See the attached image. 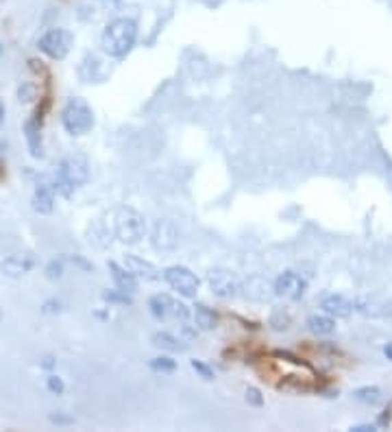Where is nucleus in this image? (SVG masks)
<instances>
[{
  "label": "nucleus",
  "instance_id": "obj_26",
  "mask_svg": "<svg viewBox=\"0 0 392 432\" xmlns=\"http://www.w3.org/2000/svg\"><path fill=\"white\" fill-rule=\"evenodd\" d=\"M246 402H251L253 406H261L264 404V400H261V395H259V391L257 389H246Z\"/></svg>",
  "mask_w": 392,
  "mask_h": 432
},
{
  "label": "nucleus",
  "instance_id": "obj_4",
  "mask_svg": "<svg viewBox=\"0 0 392 432\" xmlns=\"http://www.w3.org/2000/svg\"><path fill=\"white\" fill-rule=\"evenodd\" d=\"M62 125L70 136H86L94 127V112L83 99H70L62 110Z\"/></svg>",
  "mask_w": 392,
  "mask_h": 432
},
{
  "label": "nucleus",
  "instance_id": "obj_24",
  "mask_svg": "<svg viewBox=\"0 0 392 432\" xmlns=\"http://www.w3.org/2000/svg\"><path fill=\"white\" fill-rule=\"evenodd\" d=\"M192 369H194V371H198L200 378H205V380H211V378H213V371H211L207 365L200 363V360H192Z\"/></svg>",
  "mask_w": 392,
  "mask_h": 432
},
{
  "label": "nucleus",
  "instance_id": "obj_3",
  "mask_svg": "<svg viewBox=\"0 0 392 432\" xmlns=\"http://www.w3.org/2000/svg\"><path fill=\"white\" fill-rule=\"evenodd\" d=\"M114 234L125 245H138L146 234L144 216L133 208H120L114 216Z\"/></svg>",
  "mask_w": 392,
  "mask_h": 432
},
{
  "label": "nucleus",
  "instance_id": "obj_25",
  "mask_svg": "<svg viewBox=\"0 0 392 432\" xmlns=\"http://www.w3.org/2000/svg\"><path fill=\"white\" fill-rule=\"evenodd\" d=\"M35 99V88L31 86V83H27V86L20 88V101L22 103H31Z\"/></svg>",
  "mask_w": 392,
  "mask_h": 432
},
{
  "label": "nucleus",
  "instance_id": "obj_28",
  "mask_svg": "<svg viewBox=\"0 0 392 432\" xmlns=\"http://www.w3.org/2000/svg\"><path fill=\"white\" fill-rule=\"evenodd\" d=\"M5 116H7V107H5V101L0 99V129L5 127Z\"/></svg>",
  "mask_w": 392,
  "mask_h": 432
},
{
  "label": "nucleus",
  "instance_id": "obj_33",
  "mask_svg": "<svg viewBox=\"0 0 392 432\" xmlns=\"http://www.w3.org/2000/svg\"><path fill=\"white\" fill-rule=\"evenodd\" d=\"M0 55H3V46H0Z\"/></svg>",
  "mask_w": 392,
  "mask_h": 432
},
{
  "label": "nucleus",
  "instance_id": "obj_29",
  "mask_svg": "<svg viewBox=\"0 0 392 432\" xmlns=\"http://www.w3.org/2000/svg\"><path fill=\"white\" fill-rule=\"evenodd\" d=\"M351 430H355V432H373L375 426H366V424H364V426H353Z\"/></svg>",
  "mask_w": 392,
  "mask_h": 432
},
{
  "label": "nucleus",
  "instance_id": "obj_21",
  "mask_svg": "<svg viewBox=\"0 0 392 432\" xmlns=\"http://www.w3.org/2000/svg\"><path fill=\"white\" fill-rule=\"evenodd\" d=\"M151 369H155V371H161V374H170V371H174V360L168 358V356H159V358H153L151 360Z\"/></svg>",
  "mask_w": 392,
  "mask_h": 432
},
{
  "label": "nucleus",
  "instance_id": "obj_15",
  "mask_svg": "<svg viewBox=\"0 0 392 432\" xmlns=\"http://www.w3.org/2000/svg\"><path fill=\"white\" fill-rule=\"evenodd\" d=\"M109 271H112V278L116 282V288L120 293L133 295L138 291V278L127 267H120V264L109 262Z\"/></svg>",
  "mask_w": 392,
  "mask_h": 432
},
{
  "label": "nucleus",
  "instance_id": "obj_31",
  "mask_svg": "<svg viewBox=\"0 0 392 432\" xmlns=\"http://www.w3.org/2000/svg\"><path fill=\"white\" fill-rule=\"evenodd\" d=\"M384 354H386L388 358H392V345H388V347H386V350H384Z\"/></svg>",
  "mask_w": 392,
  "mask_h": 432
},
{
  "label": "nucleus",
  "instance_id": "obj_16",
  "mask_svg": "<svg viewBox=\"0 0 392 432\" xmlns=\"http://www.w3.org/2000/svg\"><path fill=\"white\" fill-rule=\"evenodd\" d=\"M125 267L135 275V278H144V280H157L159 278V271L153 267L151 262L146 260H140L135 256H127V264Z\"/></svg>",
  "mask_w": 392,
  "mask_h": 432
},
{
  "label": "nucleus",
  "instance_id": "obj_23",
  "mask_svg": "<svg viewBox=\"0 0 392 432\" xmlns=\"http://www.w3.org/2000/svg\"><path fill=\"white\" fill-rule=\"evenodd\" d=\"M46 387H49V391L55 393V395H64V391H66V384L59 376H49V378H46Z\"/></svg>",
  "mask_w": 392,
  "mask_h": 432
},
{
  "label": "nucleus",
  "instance_id": "obj_18",
  "mask_svg": "<svg viewBox=\"0 0 392 432\" xmlns=\"http://www.w3.org/2000/svg\"><path fill=\"white\" fill-rule=\"evenodd\" d=\"M353 398L362 402V404H368V406H377L384 402V391L379 387H360L353 391Z\"/></svg>",
  "mask_w": 392,
  "mask_h": 432
},
{
  "label": "nucleus",
  "instance_id": "obj_2",
  "mask_svg": "<svg viewBox=\"0 0 392 432\" xmlns=\"http://www.w3.org/2000/svg\"><path fill=\"white\" fill-rule=\"evenodd\" d=\"M88 177H90V171H88L86 158H81V155H70V158L59 162L53 184H55V190L62 192L64 197H73V192L86 184Z\"/></svg>",
  "mask_w": 392,
  "mask_h": 432
},
{
  "label": "nucleus",
  "instance_id": "obj_8",
  "mask_svg": "<svg viewBox=\"0 0 392 432\" xmlns=\"http://www.w3.org/2000/svg\"><path fill=\"white\" fill-rule=\"evenodd\" d=\"M179 238H181V234H179V230H177V225L166 221V219H159L151 230L153 247H155L157 251H164V254H168V251H174L177 247H179Z\"/></svg>",
  "mask_w": 392,
  "mask_h": 432
},
{
  "label": "nucleus",
  "instance_id": "obj_19",
  "mask_svg": "<svg viewBox=\"0 0 392 432\" xmlns=\"http://www.w3.org/2000/svg\"><path fill=\"white\" fill-rule=\"evenodd\" d=\"M307 328H310L314 334L323 336V334H331L336 330V321L329 315H312L310 319H307Z\"/></svg>",
  "mask_w": 392,
  "mask_h": 432
},
{
  "label": "nucleus",
  "instance_id": "obj_30",
  "mask_svg": "<svg viewBox=\"0 0 392 432\" xmlns=\"http://www.w3.org/2000/svg\"><path fill=\"white\" fill-rule=\"evenodd\" d=\"M382 315H386V317H392V299L388 304H384V310H382Z\"/></svg>",
  "mask_w": 392,
  "mask_h": 432
},
{
  "label": "nucleus",
  "instance_id": "obj_10",
  "mask_svg": "<svg viewBox=\"0 0 392 432\" xmlns=\"http://www.w3.org/2000/svg\"><path fill=\"white\" fill-rule=\"evenodd\" d=\"M305 291H307V282L299 273H292V271L281 273L275 282V293L286 299H301Z\"/></svg>",
  "mask_w": 392,
  "mask_h": 432
},
{
  "label": "nucleus",
  "instance_id": "obj_9",
  "mask_svg": "<svg viewBox=\"0 0 392 432\" xmlns=\"http://www.w3.org/2000/svg\"><path fill=\"white\" fill-rule=\"evenodd\" d=\"M207 282L211 286V291L224 299L235 297L237 291H240V282H237L235 275L227 269H211L207 275Z\"/></svg>",
  "mask_w": 392,
  "mask_h": 432
},
{
  "label": "nucleus",
  "instance_id": "obj_17",
  "mask_svg": "<svg viewBox=\"0 0 392 432\" xmlns=\"http://www.w3.org/2000/svg\"><path fill=\"white\" fill-rule=\"evenodd\" d=\"M194 323L200 330H213L218 326V317L213 315V310H209L203 304H196L194 306Z\"/></svg>",
  "mask_w": 392,
  "mask_h": 432
},
{
  "label": "nucleus",
  "instance_id": "obj_12",
  "mask_svg": "<svg viewBox=\"0 0 392 432\" xmlns=\"http://www.w3.org/2000/svg\"><path fill=\"white\" fill-rule=\"evenodd\" d=\"M320 308L325 310V315L336 317V319H347V317H351V312L355 310L353 302L344 297V295H327V297H323Z\"/></svg>",
  "mask_w": 392,
  "mask_h": 432
},
{
  "label": "nucleus",
  "instance_id": "obj_11",
  "mask_svg": "<svg viewBox=\"0 0 392 432\" xmlns=\"http://www.w3.org/2000/svg\"><path fill=\"white\" fill-rule=\"evenodd\" d=\"M35 267V258L29 254H14L0 264V271H3L7 278H22V275L31 273Z\"/></svg>",
  "mask_w": 392,
  "mask_h": 432
},
{
  "label": "nucleus",
  "instance_id": "obj_14",
  "mask_svg": "<svg viewBox=\"0 0 392 432\" xmlns=\"http://www.w3.org/2000/svg\"><path fill=\"white\" fill-rule=\"evenodd\" d=\"M33 210L40 214H51L55 210V184L40 182L33 192Z\"/></svg>",
  "mask_w": 392,
  "mask_h": 432
},
{
  "label": "nucleus",
  "instance_id": "obj_1",
  "mask_svg": "<svg viewBox=\"0 0 392 432\" xmlns=\"http://www.w3.org/2000/svg\"><path fill=\"white\" fill-rule=\"evenodd\" d=\"M135 40H138V24L131 18H116L105 27L101 35V46L109 57L120 59L131 53V48L135 46Z\"/></svg>",
  "mask_w": 392,
  "mask_h": 432
},
{
  "label": "nucleus",
  "instance_id": "obj_13",
  "mask_svg": "<svg viewBox=\"0 0 392 432\" xmlns=\"http://www.w3.org/2000/svg\"><path fill=\"white\" fill-rule=\"evenodd\" d=\"M25 138L31 158L42 160L44 158V142H42V123L40 118H29L25 123Z\"/></svg>",
  "mask_w": 392,
  "mask_h": 432
},
{
  "label": "nucleus",
  "instance_id": "obj_6",
  "mask_svg": "<svg viewBox=\"0 0 392 432\" xmlns=\"http://www.w3.org/2000/svg\"><path fill=\"white\" fill-rule=\"evenodd\" d=\"M148 308H151V315L159 319V321H168V319H174L179 321L181 326L183 323H187L190 319V310L185 304L177 302V299H172L170 295H153L151 302H148Z\"/></svg>",
  "mask_w": 392,
  "mask_h": 432
},
{
  "label": "nucleus",
  "instance_id": "obj_20",
  "mask_svg": "<svg viewBox=\"0 0 392 432\" xmlns=\"http://www.w3.org/2000/svg\"><path fill=\"white\" fill-rule=\"evenodd\" d=\"M153 343H155L159 350H166V352H181L185 345L179 343V339L168 332H157V334H153Z\"/></svg>",
  "mask_w": 392,
  "mask_h": 432
},
{
  "label": "nucleus",
  "instance_id": "obj_5",
  "mask_svg": "<svg viewBox=\"0 0 392 432\" xmlns=\"http://www.w3.org/2000/svg\"><path fill=\"white\" fill-rule=\"evenodd\" d=\"M73 42H75V38H73V33H70V31H66V29H49L40 38L38 48L44 55H49L51 59L62 62V59L68 57L70 48H73Z\"/></svg>",
  "mask_w": 392,
  "mask_h": 432
},
{
  "label": "nucleus",
  "instance_id": "obj_34",
  "mask_svg": "<svg viewBox=\"0 0 392 432\" xmlns=\"http://www.w3.org/2000/svg\"><path fill=\"white\" fill-rule=\"evenodd\" d=\"M0 3H5V0H0Z\"/></svg>",
  "mask_w": 392,
  "mask_h": 432
},
{
  "label": "nucleus",
  "instance_id": "obj_7",
  "mask_svg": "<svg viewBox=\"0 0 392 432\" xmlns=\"http://www.w3.org/2000/svg\"><path fill=\"white\" fill-rule=\"evenodd\" d=\"M164 280L168 282V286L172 288V291H177L181 297H187L192 299L196 297L198 293V278L190 271L187 267H179V264H174V267H168L164 271Z\"/></svg>",
  "mask_w": 392,
  "mask_h": 432
},
{
  "label": "nucleus",
  "instance_id": "obj_22",
  "mask_svg": "<svg viewBox=\"0 0 392 432\" xmlns=\"http://www.w3.org/2000/svg\"><path fill=\"white\" fill-rule=\"evenodd\" d=\"M62 275H64V260L62 258L51 260L49 267H46V278H49V280H59Z\"/></svg>",
  "mask_w": 392,
  "mask_h": 432
},
{
  "label": "nucleus",
  "instance_id": "obj_32",
  "mask_svg": "<svg viewBox=\"0 0 392 432\" xmlns=\"http://www.w3.org/2000/svg\"><path fill=\"white\" fill-rule=\"evenodd\" d=\"M0 323H3V310H0Z\"/></svg>",
  "mask_w": 392,
  "mask_h": 432
},
{
  "label": "nucleus",
  "instance_id": "obj_27",
  "mask_svg": "<svg viewBox=\"0 0 392 432\" xmlns=\"http://www.w3.org/2000/svg\"><path fill=\"white\" fill-rule=\"evenodd\" d=\"M51 422H55V424H73V419L62 417V415H51Z\"/></svg>",
  "mask_w": 392,
  "mask_h": 432
}]
</instances>
